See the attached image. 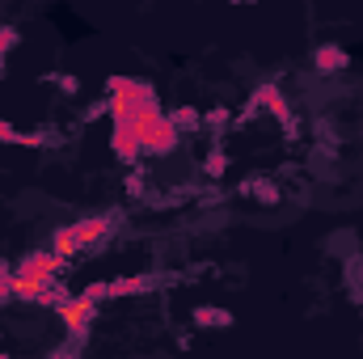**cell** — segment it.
<instances>
[{
	"label": "cell",
	"mask_w": 363,
	"mask_h": 359,
	"mask_svg": "<svg viewBox=\"0 0 363 359\" xmlns=\"http://www.w3.org/2000/svg\"><path fill=\"white\" fill-rule=\"evenodd\" d=\"M241 194H254V199H262V203H274V199H279V190H274L271 182H245Z\"/></svg>",
	"instance_id": "obj_12"
},
{
	"label": "cell",
	"mask_w": 363,
	"mask_h": 359,
	"mask_svg": "<svg viewBox=\"0 0 363 359\" xmlns=\"http://www.w3.org/2000/svg\"><path fill=\"white\" fill-rule=\"evenodd\" d=\"M81 296H85V300H93V304H101V300L110 296V283H89V287H85Z\"/></svg>",
	"instance_id": "obj_16"
},
{
	"label": "cell",
	"mask_w": 363,
	"mask_h": 359,
	"mask_svg": "<svg viewBox=\"0 0 363 359\" xmlns=\"http://www.w3.org/2000/svg\"><path fill=\"white\" fill-rule=\"evenodd\" d=\"M233 4H250V0H233Z\"/></svg>",
	"instance_id": "obj_22"
},
{
	"label": "cell",
	"mask_w": 363,
	"mask_h": 359,
	"mask_svg": "<svg viewBox=\"0 0 363 359\" xmlns=\"http://www.w3.org/2000/svg\"><path fill=\"white\" fill-rule=\"evenodd\" d=\"M60 267H64V254L51 250V254H30V258H21L13 275H17V279H55Z\"/></svg>",
	"instance_id": "obj_6"
},
{
	"label": "cell",
	"mask_w": 363,
	"mask_h": 359,
	"mask_svg": "<svg viewBox=\"0 0 363 359\" xmlns=\"http://www.w3.org/2000/svg\"><path fill=\"white\" fill-rule=\"evenodd\" d=\"M55 313L64 317V326H68L72 334H85V330H89V321L97 317V304L85 300V296H64V300L55 304Z\"/></svg>",
	"instance_id": "obj_5"
},
{
	"label": "cell",
	"mask_w": 363,
	"mask_h": 359,
	"mask_svg": "<svg viewBox=\"0 0 363 359\" xmlns=\"http://www.w3.org/2000/svg\"><path fill=\"white\" fill-rule=\"evenodd\" d=\"M203 123H211V127H224V123H228V110H224V106H216V110H207V114H203Z\"/></svg>",
	"instance_id": "obj_19"
},
{
	"label": "cell",
	"mask_w": 363,
	"mask_h": 359,
	"mask_svg": "<svg viewBox=\"0 0 363 359\" xmlns=\"http://www.w3.org/2000/svg\"><path fill=\"white\" fill-rule=\"evenodd\" d=\"M110 114H131L135 123H148L161 114V101H157V89L148 81H131V89L110 97Z\"/></svg>",
	"instance_id": "obj_2"
},
{
	"label": "cell",
	"mask_w": 363,
	"mask_h": 359,
	"mask_svg": "<svg viewBox=\"0 0 363 359\" xmlns=\"http://www.w3.org/2000/svg\"><path fill=\"white\" fill-rule=\"evenodd\" d=\"M194 326H203V330H224V326H233V313H228V309L199 304V309H194Z\"/></svg>",
	"instance_id": "obj_9"
},
{
	"label": "cell",
	"mask_w": 363,
	"mask_h": 359,
	"mask_svg": "<svg viewBox=\"0 0 363 359\" xmlns=\"http://www.w3.org/2000/svg\"><path fill=\"white\" fill-rule=\"evenodd\" d=\"M135 127H140V140H144V153H148V157H165V153H174V144H178V127H174V118L157 114V118L135 123Z\"/></svg>",
	"instance_id": "obj_4"
},
{
	"label": "cell",
	"mask_w": 363,
	"mask_h": 359,
	"mask_svg": "<svg viewBox=\"0 0 363 359\" xmlns=\"http://www.w3.org/2000/svg\"><path fill=\"white\" fill-rule=\"evenodd\" d=\"M9 296H13V270H9V267H0V304H4Z\"/></svg>",
	"instance_id": "obj_18"
},
{
	"label": "cell",
	"mask_w": 363,
	"mask_h": 359,
	"mask_svg": "<svg viewBox=\"0 0 363 359\" xmlns=\"http://www.w3.org/2000/svg\"><path fill=\"white\" fill-rule=\"evenodd\" d=\"M0 144H26V136H21L13 123H4V118H0Z\"/></svg>",
	"instance_id": "obj_15"
},
{
	"label": "cell",
	"mask_w": 363,
	"mask_h": 359,
	"mask_svg": "<svg viewBox=\"0 0 363 359\" xmlns=\"http://www.w3.org/2000/svg\"><path fill=\"white\" fill-rule=\"evenodd\" d=\"M313 64H317V72H342V68L351 64V55H347L338 43H325V47H317Z\"/></svg>",
	"instance_id": "obj_8"
},
{
	"label": "cell",
	"mask_w": 363,
	"mask_h": 359,
	"mask_svg": "<svg viewBox=\"0 0 363 359\" xmlns=\"http://www.w3.org/2000/svg\"><path fill=\"white\" fill-rule=\"evenodd\" d=\"M258 110H271L279 123H287V101H283V93L274 89V85H262V89H254L250 106H245V118H254Z\"/></svg>",
	"instance_id": "obj_7"
},
{
	"label": "cell",
	"mask_w": 363,
	"mask_h": 359,
	"mask_svg": "<svg viewBox=\"0 0 363 359\" xmlns=\"http://www.w3.org/2000/svg\"><path fill=\"white\" fill-rule=\"evenodd\" d=\"M203 170H207L211 178H220V174L228 170V153H224V148H211V157H207V165H203Z\"/></svg>",
	"instance_id": "obj_13"
},
{
	"label": "cell",
	"mask_w": 363,
	"mask_h": 359,
	"mask_svg": "<svg viewBox=\"0 0 363 359\" xmlns=\"http://www.w3.org/2000/svg\"><path fill=\"white\" fill-rule=\"evenodd\" d=\"M152 287V279L148 275H127V279H110V296H140V292H148Z\"/></svg>",
	"instance_id": "obj_10"
},
{
	"label": "cell",
	"mask_w": 363,
	"mask_h": 359,
	"mask_svg": "<svg viewBox=\"0 0 363 359\" xmlns=\"http://www.w3.org/2000/svg\"><path fill=\"white\" fill-rule=\"evenodd\" d=\"M127 190H131V194H144V178H140V174H131V178H127Z\"/></svg>",
	"instance_id": "obj_21"
},
{
	"label": "cell",
	"mask_w": 363,
	"mask_h": 359,
	"mask_svg": "<svg viewBox=\"0 0 363 359\" xmlns=\"http://www.w3.org/2000/svg\"><path fill=\"white\" fill-rule=\"evenodd\" d=\"M51 81H55V85H60V89H64V93H77V89H81V85H77L72 77H51Z\"/></svg>",
	"instance_id": "obj_20"
},
{
	"label": "cell",
	"mask_w": 363,
	"mask_h": 359,
	"mask_svg": "<svg viewBox=\"0 0 363 359\" xmlns=\"http://www.w3.org/2000/svg\"><path fill=\"white\" fill-rule=\"evenodd\" d=\"M17 47V30L13 26H0V68H4V55Z\"/></svg>",
	"instance_id": "obj_14"
},
{
	"label": "cell",
	"mask_w": 363,
	"mask_h": 359,
	"mask_svg": "<svg viewBox=\"0 0 363 359\" xmlns=\"http://www.w3.org/2000/svg\"><path fill=\"white\" fill-rule=\"evenodd\" d=\"M110 228H114V216H89V220H77V224L60 228L51 245H55V254L72 258V254H81V250H89V245H101Z\"/></svg>",
	"instance_id": "obj_1"
},
{
	"label": "cell",
	"mask_w": 363,
	"mask_h": 359,
	"mask_svg": "<svg viewBox=\"0 0 363 359\" xmlns=\"http://www.w3.org/2000/svg\"><path fill=\"white\" fill-rule=\"evenodd\" d=\"M131 81H135V77H110V81H106V93H110V97H118V93L131 89Z\"/></svg>",
	"instance_id": "obj_17"
},
{
	"label": "cell",
	"mask_w": 363,
	"mask_h": 359,
	"mask_svg": "<svg viewBox=\"0 0 363 359\" xmlns=\"http://www.w3.org/2000/svg\"><path fill=\"white\" fill-rule=\"evenodd\" d=\"M169 118H174L178 131H194V127H203V110H194V106H178Z\"/></svg>",
	"instance_id": "obj_11"
},
{
	"label": "cell",
	"mask_w": 363,
	"mask_h": 359,
	"mask_svg": "<svg viewBox=\"0 0 363 359\" xmlns=\"http://www.w3.org/2000/svg\"><path fill=\"white\" fill-rule=\"evenodd\" d=\"M110 148H114V157L118 161H140V153H144V140H140V127H135V118L131 114H110Z\"/></svg>",
	"instance_id": "obj_3"
}]
</instances>
